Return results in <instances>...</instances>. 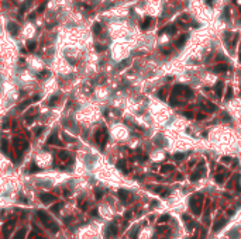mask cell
Masks as SVG:
<instances>
[{
	"label": "cell",
	"instance_id": "cell-20",
	"mask_svg": "<svg viewBox=\"0 0 241 239\" xmlns=\"http://www.w3.org/2000/svg\"><path fill=\"white\" fill-rule=\"evenodd\" d=\"M2 151L4 153H9V151H7V141H2Z\"/></svg>",
	"mask_w": 241,
	"mask_h": 239
},
{
	"label": "cell",
	"instance_id": "cell-10",
	"mask_svg": "<svg viewBox=\"0 0 241 239\" xmlns=\"http://www.w3.org/2000/svg\"><path fill=\"white\" fill-rule=\"evenodd\" d=\"M227 69H228V66H227V65H224V63H220V65H217V66L213 68L214 72H226Z\"/></svg>",
	"mask_w": 241,
	"mask_h": 239
},
{
	"label": "cell",
	"instance_id": "cell-33",
	"mask_svg": "<svg viewBox=\"0 0 241 239\" xmlns=\"http://www.w3.org/2000/svg\"><path fill=\"white\" fill-rule=\"evenodd\" d=\"M240 60H241V55H240Z\"/></svg>",
	"mask_w": 241,
	"mask_h": 239
},
{
	"label": "cell",
	"instance_id": "cell-24",
	"mask_svg": "<svg viewBox=\"0 0 241 239\" xmlns=\"http://www.w3.org/2000/svg\"><path fill=\"white\" fill-rule=\"evenodd\" d=\"M61 207H62V204H56V205H54V207H52V211H54V212H58L59 210H61Z\"/></svg>",
	"mask_w": 241,
	"mask_h": 239
},
{
	"label": "cell",
	"instance_id": "cell-34",
	"mask_svg": "<svg viewBox=\"0 0 241 239\" xmlns=\"http://www.w3.org/2000/svg\"><path fill=\"white\" fill-rule=\"evenodd\" d=\"M240 11H241V7H240Z\"/></svg>",
	"mask_w": 241,
	"mask_h": 239
},
{
	"label": "cell",
	"instance_id": "cell-29",
	"mask_svg": "<svg viewBox=\"0 0 241 239\" xmlns=\"http://www.w3.org/2000/svg\"><path fill=\"white\" fill-rule=\"evenodd\" d=\"M228 236H237V231H231V232L228 233Z\"/></svg>",
	"mask_w": 241,
	"mask_h": 239
},
{
	"label": "cell",
	"instance_id": "cell-13",
	"mask_svg": "<svg viewBox=\"0 0 241 239\" xmlns=\"http://www.w3.org/2000/svg\"><path fill=\"white\" fill-rule=\"evenodd\" d=\"M221 90H223V82H219L216 84V94L219 97H221Z\"/></svg>",
	"mask_w": 241,
	"mask_h": 239
},
{
	"label": "cell",
	"instance_id": "cell-17",
	"mask_svg": "<svg viewBox=\"0 0 241 239\" xmlns=\"http://www.w3.org/2000/svg\"><path fill=\"white\" fill-rule=\"evenodd\" d=\"M59 157H61V160H64V162L65 160H69V155H68L66 152H64V151L59 153Z\"/></svg>",
	"mask_w": 241,
	"mask_h": 239
},
{
	"label": "cell",
	"instance_id": "cell-2",
	"mask_svg": "<svg viewBox=\"0 0 241 239\" xmlns=\"http://www.w3.org/2000/svg\"><path fill=\"white\" fill-rule=\"evenodd\" d=\"M96 142L100 145V146H104V144L107 142V131L102 128L100 131H97L96 134Z\"/></svg>",
	"mask_w": 241,
	"mask_h": 239
},
{
	"label": "cell",
	"instance_id": "cell-12",
	"mask_svg": "<svg viewBox=\"0 0 241 239\" xmlns=\"http://www.w3.org/2000/svg\"><path fill=\"white\" fill-rule=\"evenodd\" d=\"M24 236H26V229H20V231H17V233L14 235V238L13 239H24Z\"/></svg>",
	"mask_w": 241,
	"mask_h": 239
},
{
	"label": "cell",
	"instance_id": "cell-15",
	"mask_svg": "<svg viewBox=\"0 0 241 239\" xmlns=\"http://www.w3.org/2000/svg\"><path fill=\"white\" fill-rule=\"evenodd\" d=\"M150 24H151V18H150V17H147V18L144 20V23L141 24V28H142V30H147V28L150 27Z\"/></svg>",
	"mask_w": 241,
	"mask_h": 239
},
{
	"label": "cell",
	"instance_id": "cell-4",
	"mask_svg": "<svg viewBox=\"0 0 241 239\" xmlns=\"http://www.w3.org/2000/svg\"><path fill=\"white\" fill-rule=\"evenodd\" d=\"M13 226H14V221L7 222V224L3 226V238H4V239L9 238V235H10V232H11V229H13Z\"/></svg>",
	"mask_w": 241,
	"mask_h": 239
},
{
	"label": "cell",
	"instance_id": "cell-19",
	"mask_svg": "<svg viewBox=\"0 0 241 239\" xmlns=\"http://www.w3.org/2000/svg\"><path fill=\"white\" fill-rule=\"evenodd\" d=\"M100 28H102V27H100V24H99V23H96L95 26H93V32H95V34H99V32H100Z\"/></svg>",
	"mask_w": 241,
	"mask_h": 239
},
{
	"label": "cell",
	"instance_id": "cell-14",
	"mask_svg": "<svg viewBox=\"0 0 241 239\" xmlns=\"http://www.w3.org/2000/svg\"><path fill=\"white\" fill-rule=\"evenodd\" d=\"M118 197H120V200L126 201V200H127V197H128V193L126 191V190H120V191H118Z\"/></svg>",
	"mask_w": 241,
	"mask_h": 239
},
{
	"label": "cell",
	"instance_id": "cell-25",
	"mask_svg": "<svg viewBox=\"0 0 241 239\" xmlns=\"http://www.w3.org/2000/svg\"><path fill=\"white\" fill-rule=\"evenodd\" d=\"M117 167H120L121 170H124V162H123V160L117 162Z\"/></svg>",
	"mask_w": 241,
	"mask_h": 239
},
{
	"label": "cell",
	"instance_id": "cell-1",
	"mask_svg": "<svg viewBox=\"0 0 241 239\" xmlns=\"http://www.w3.org/2000/svg\"><path fill=\"white\" fill-rule=\"evenodd\" d=\"M37 215H38V218H40V221L44 224V226H47L50 231H52V232H56L59 228H58V224L52 220V218L48 215L47 212H44V211H38L37 212Z\"/></svg>",
	"mask_w": 241,
	"mask_h": 239
},
{
	"label": "cell",
	"instance_id": "cell-32",
	"mask_svg": "<svg viewBox=\"0 0 241 239\" xmlns=\"http://www.w3.org/2000/svg\"><path fill=\"white\" fill-rule=\"evenodd\" d=\"M192 239H197V236H193V238H192Z\"/></svg>",
	"mask_w": 241,
	"mask_h": 239
},
{
	"label": "cell",
	"instance_id": "cell-9",
	"mask_svg": "<svg viewBox=\"0 0 241 239\" xmlns=\"http://www.w3.org/2000/svg\"><path fill=\"white\" fill-rule=\"evenodd\" d=\"M186 39H187V35H182V37H179V39L176 42H175V47H178V48H181L183 44L186 42Z\"/></svg>",
	"mask_w": 241,
	"mask_h": 239
},
{
	"label": "cell",
	"instance_id": "cell-7",
	"mask_svg": "<svg viewBox=\"0 0 241 239\" xmlns=\"http://www.w3.org/2000/svg\"><path fill=\"white\" fill-rule=\"evenodd\" d=\"M202 175H203V163H200V167L197 169V172H195L193 175L190 176V179H192V181H195V180H197L199 177H202Z\"/></svg>",
	"mask_w": 241,
	"mask_h": 239
},
{
	"label": "cell",
	"instance_id": "cell-18",
	"mask_svg": "<svg viewBox=\"0 0 241 239\" xmlns=\"http://www.w3.org/2000/svg\"><path fill=\"white\" fill-rule=\"evenodd\" d=\"M173 169V165H165V166H162V172H169V170H172Z\"/></svg>",
	"mask_w": 241,
	"mask_h": 239
},
{
	"label": "cell",
	"instance_id": "cell-16",
	"mask_svg": "<svg viewBox=\"0 0 241 239\" xmlns=\"http://www.w3.org/2000/svg\"><path fill=\"white\" fill-rule=\"evenodd\" d=\"M165 31H166V32H169V34H175V31H176V30H175V27H173V26H168V27H165L161 32H165Z\"/></svg>",
	"mask_w": 241,
	"mask_h": 239
},
{
	"label": "cell",
	"instance_id": "cell-30",
	"mask_svg": "<svg viewBox=\"0 0 241 239\" xmlns=\"http://www.w3.org/2000/svg\"><path fill=\"white\" fill-rule=\"evenodd\" d=\"M206 4H209V6H211V4H213V0H206Z\"/></svg>",
	"mask_w": 241,
	"mask_h": 239
},
{
	"label": "cell",
	"instance_id": "cell-8",
	"mask_svg": "<svg viewBox=\"0 0 241 239\" xmlns=\"http://www.w3.org/2000/svg\"><path fill=\"white\" fill-rule=\"evenodd\" d=\"M17 30H18V26L14 23H9V31L11 32L13 35H17Z\"/></svg>",
	"mask_w": 241,
	"mask_h": 239
},
{
	"label": "cell",
	"instance_id": "cell-3",
	"mask_svg": "<svg viewBox=\"0 0 241 239\" xmlns=\"http://www.w3.org/2000/svg\"><path fill=\"white\" fill-rule=\"evenodd\" d=\"M40 200H41L44 204H50V202L55 201V196H52V194H50V193H41Z\"/></svg>",
	"mask_w": 241,
	"mask_h": 239
},
{
	"label": "cell",
	"instance_id": "cell-11",
	"mask_svg": "<svg viewBox=\"0 0 241 239\" xmlns=\"http://www.w3.org/2000/svg\"><path fill=\"white\" fill-rule=\"evenodd\" d=\"M223 225H226V220H224V218H221L220 221H217V222H216V224H214V228H213V229H214V231H219V229H221V228H223Z\"/></svg>",
	"mask_w": 241,
	"mask_h": 239
},
{
	"label": "cell",
	"instance_id": "cell-6",
	"mask_svg": "<svg viewBox=\"0 0 241 239\" xmlns=\"http://www.w3.org/2000/svg\"><path fill=\"white\" fill-rule=\"evenodd\" d=\"M48 144H50V145H58V146H61V145H62V142H61V141L58 139V136H56L55 132L50 136V139H48Z\"/></svg>",
	"mask_w": 241,
	"mask_h": 239
},
{
	"label": "cell",
	"instance_id": "cell-28",
	"mask_svg": "<svg viewBox=\"0 0 241 239\" xmlns=\"http://www.w3.org/2000/svg\"><path fill=\"white\" fill-rule=\"evenodd\" d=\"M42 129H44V128H38V129H37V131H35V135H37V136H38V135H40V134H41V132H42Z\"/></svg>",
	"mask_w": 241,
	"mask_h": 239
},
{
	"label": "cell",
	"instance_id": "cell-26",
	"mask_svg": "<svg viewBox=\"0 0 241 239\" xmlns=\"http://www.w3.org/2000/svg\"><path fill=\"white\" fill-rule=\"evenodd\" d=\"M168 220H169V215H166V214H165L164 217L159 218V222H162V221H168Z\"/></svg>",
	"mask_w": 241,
	"mask_h": 239
},
{
	"label": "cell",
	"instance_id": "cell-5",
	"mask_svg": "<svg viewBox=\"0 0 241 239\" xmlns=\"http://www.w3.org/2000/svg\"><path fill=\"white\" fill-rule=\"evenodd\" d=\"M117 226L114 225V224H112V225H109L107 226V229H106V236L107 238H113V236H116L117 235Z\"/></svg>",
	"mask_w": 241,
	"mask_h": 239
},
{
	"label": "cell",
	"instance_id": "cell-27",
	"mask_svg": "<svg viewBox=\"0 0 241 239\" xmlns=\"http://www.w3.org/2000/svg\"><path fill=\"white\" fill-rule=\"evenodd\" d=\"M185 155H183V153H176V155H175V157H176L178 160H181V157H183Z\"/></svg>",
	"mask_w": 241,
	"mask_h": 239
},
{
	"label": "cell",
	"instance_id": "cell-22",
	"mask_svg": "<svg viewBox=\"0 0 241 239\" xmlns=\"http://www.w3.org/2000/svg\"><path fill=\"white\" fill-rule=\"evenodd\" d=\"M35 42H28V51H34L35 49Z\"/></svg>",
	"mask_w": 241,
	"mask_h": 239
},
{
	"label": "cell",
	"instance_id": "cell-21",
	"mask_svg": "<svg viewBox=\"0 0 241 239\" xmlns=\"http://www.w3.org/2000/svg\"><path fill=\"white\" fill-rule=\"evenodd\" d=\"M227 175H220V176H217L216 177V180H217V183H223V180H224V177H226Z\"/></svg>",
	"mask_w": 241,
	"mask_h": 239
},
{
	"label": "cell",
	"instance_id": "cell-23",
	"mask_svg": "<svg viewBox=\"0 0 241 239\" xmlns=\"http://www.w3.org/2000/svg\"><path fill=\"white\" fill-rule=\"evenodd\" d=\"M231 96H233V90H231V87L227 90V94H226V100H230L231 99Z\"/></svg>",
	"mask_w": 241,
	"mask_h": 239
},
{
	"label": "cell",
	"instance_id": "cell-31",
	"mask_svg": "<svg viewBox=\"0 0 241 239\" xmlns=\"http://www.w3.org/2000/svg\"><path fill=\"white\" fill-rule=\"evenodd\" d=\"M32 239H45V238H42V236H35V238H32Z\"/></svg>",
	"mask_w": 241,
	"mask_h": 239
}]
</instances>
